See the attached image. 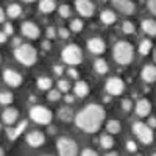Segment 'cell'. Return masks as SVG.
I'll list each match as a JSON object with an SVG mask.
<instances>
[{
    "label": "cell",
    "instance_id": "6da1fadb",
    "mask_svg": "<svg viewBox=\"0 0 156 156\" xmlns=\"http://www.w3.org/2000/svg\"><path fill=\"white\" fill-rule=\"evenodd\" d=\"M106 117V112L100 105H87L75 115V125L86 133H97L103 120Z\"/></svg>",
    "mask_w": 156,
    "mask_h": 156
},
{
    "label": "cell",
    "instance_id": "7a4b0ae2",
    "mask_svg": "<svg viewBox=\"0 0 156 156\" xmlns=\"http://www.w3.org/2000/svg\"><path fill=\"white\" fill-rule=\"evenodd\" d=\"M133 45L126 41H120L114 45V59L119 64H123V66L129 64L133 59Z\"/></svg>",
    "mask_w": 156,
    "mask_h": 156
},
{
    "label": "cell",
    "instance_id": "3957f363",
    "mask_svg": "<svg viewBox=\"0 0 156 156\" xmlns=\"http://www.w3.org/2000/svg\"><path fill=\"white\" fill-rule=\"evenodd\" d=\"M14 56L23 66H33L36 61V50L30 44H22L14 48Z\"/></svg>",
    "mask_w": 156,
    "mask_h": 156
},
{
    "label": "cell",
    "instance_id": "277c9868",
    "mask_svg": "<svg viewBox=\"0 0 156 156\" xmlns=\"http://www.w3.org/2000/svg\"><path fill=\"white\" fill-rule=\"evenodd\" d=\"M61 56H62V61L67 62V64H70V66H76V64H80L81 59H83V53H81L80 47L75 45V44L67 45L66 48L62 50Z\"/></svg>",
    "mask_w": 156,
    "mask_h": 156
},
{
    "label": "cell",
    "instance_id": "5b68a950",
    "mask_svg": "<svg viewBox=\"0 0 156 156\" xmlns=\"http://www.w3.org/2000/svg\"><path fill=\"white\" fill-rule=\"evenodd\" d=\"M58 153L59 156H76L78 154V145L76 142L69 137H59L58 139Z\"/></svg>",
    "mask_w": 156,
    "mask_h": 156
},
{
    "label": "cell",
    "instance_id": "8992f818",
    "mask_svg": "<svg viewBox=\"0 0 156 156\" xmlns=\"http://www.w3.org/2000/svg\"><path fill=\"white\" fill-rule=\"evenodd\" d=\"M133 133L137 136V139L142 142V144H151L153 142V131H151V128L145 123H142V122H136L133 125Z\"/></svg>",
    "mask_w": 156,
    "mask_h": 156
},
{
    "label": "cell",
    "instance_id": "52a82bcc",
    "mask_svg": "<svg viewBox=\"0 0 156 156\" xmlns=\"http://www.w3.org/2000/svg\"><path fill=\"white\" fill-rule=\"evenodd\" d=\"M30 117L36 122V123H41V125H47L51 120V112L45 108V106H33L30 109Z\"/></svg>",
    "mask_w": 156,
    "mask_h": 156
},
{
    "label": "cell",
    "instance_id": "ba28073f",
    "mask_svg": "<svg viewBox=\"0 0 156 156\" xmlns=\"http://www.w3.org/2000/svg\"><path fill=\"white\" fill-rule=\"evenodd\" d=\"M123 89H125L123 81L120 80V78H117V76H112V78H109V80L106 81V90H108V94H111V95H120L123 92Z\"/></svg>",
    "mask_w": 156,
    "mask_h": 156
},
{
    "label": "cell",
    "instance_id": "9c48e42d",
    "mask_svg": "<svg viewBox=\"0 0 156 156\" xmlns=\"http://www.w3.org/2000/svg\"><path fill=\"white\" fill-rule=\"evenodd\" d=\"M75 6H76V11L83 17H90L94 14V3L90 0H76Z\"/></svg>",
    "mask_w": 156,
    "mask_h": 156
},
{
    "label": "cell",
    "instance_id": "30bf717a",
    "mask_svg": "<svg viewBox=\"0 0 156 156\" xmlns=\"http://www.w3.org/2000/svg\"><path fill=\"white\" fill-rule=\"evenodd\" d=\"M112 5L119 9L123 14H133L134 9H136V5L131 2V0H112Z\"/></svg>",
    "mask_w": 156,
    "mask_h": 156
},
{
    "label": "cell",
    "instance_id": "8fae6325",
    "mask_svg": "<svg viewBox=\"0 0 156 156\" xmlns=\"http://www.w3.org/2000/svg\"><path fill=\"white\" fill-rule=\"evenodd\" d=\"M3 80L8 86H12V87H16L22 83V75L17 73L16 70H11V69H6L3 72Z\"/></svg>",
    "mask_w": 156,
    "mask_h": 156
},
{
    "label": "cell",
    "instance_id": "7c38bea8",
    "mask_svg": "<svg viewBox=\"0 0 156 156\" xmlns=\"http://www.w3.org/2000/svg\"><path fill=\"white\" fill-rule=\"evenodd\" d=\"M87 48L95 55H101L103 51L106 50V44H105V41H101L100 37H92L87 41Z\"/></svg>",
    "mask_w": 156,
    "mask_h": 156
},
{
    "label": "cell",
    "instance_id": "4fadbf2b",
    "mask_svg": "<svg viewBox=\"0 0 156 156\" xmlns=\"http://www.w3.org/2000/svg\"><path fill=\"white\" fill-rule=\"evenodd\" d=\"M20 30H22V33L25 36L30 37V39H37L39 37V28H37V25L33 23V22H23Z\"/></svg>",
    "mask_w": 156,
    "mask_h": 156
},
{
    "label": "cell",
    "instance_id": "5bb4252c",
    "mask_svg": "<svg viewBox=\"0 0 156 156\" xmlns=\"http://www.w3.org/2000/svg\"><path fill=\"white\" fill-rule=\"evenodd\" d=\"M134 109H136V114H137L139 117H147V115L150 114V111H151V105H150L148 100L142 98V100H139V101L136 103Z\"/></svg>",
    "mask_w": 156,
    "mask_h": 156
},
{
    "label": "cell",
    "instance_id": "9a60e30c",
    "mask_svg": "<svg viewBox=\"0 0 156 156\" xmlns=\"http://www.w3.org/2000/svg\"><path fill=\"white\" fill-rule=\"evenodd\" d=\"M44 140H45V137L41 131H31L27 134V142L31 147H41L44 144Z\"/></svg>",
    "mask_w": 156,
    "mask_h": 156
},
{
    "label": "cell",
    "instance_id": "2e32d148",
    "mask_svg": "<svg viewBox=\"0 0 156 156\" xmlns=\"http://www.w3.org/2000/svg\"><path fill=\"white\" fill-rule=\"evenodd\" d=\"M142 80L147 81V83H153L156 81V66H145L144 69H142Z\"/></svg>",
    "mask_w": 156,
    "mask_h": 156
},
{
    "label": "cell",
    "instance_id": "e0dca14e",
    "mask_svg": "<svg viewBox=\"0 0 156 156\" xmlns=\"http://www.w3.org/2000/svg\"><path fill=\"white\" fill-rule=\"evenodd\" d=\"M17 117H19V112H17V109H14V108H6V109L3 111V114H2L3 122L8 123V125L14 123V122L17 120Z\"/></svg>",
    "mask_w": 156,
    "mask_h": 156
},
{
    "label": "cell",
    "instance_id": "ac0fdd59",
    "mask_svg": "<svg viewBox=\"0 0 156 156\" xmlns=\"http://www.w3.org/2000/svg\"><path fill=\"white\" fill-rule=\"evenodd\" d=\"M142 30H144L147 34H150V36H154L156 34V20L145 19L144 22H142Z\"/></svg>",
    "mask_w": 156,
    "mask_h": 156
},
{
    "label": "cell",
    "instance_id": "d6986e66",
    "mask_svg": "<svg viewBox=\"0 0 156 156\" xmlns=\"http://www.w3.org/2000/svg\"><path fill=\"white\" fill-rule=\"evenodd\" d=\"M27 125H28V123H27V120H23V122H20V123H19V126H17V128H14V129H11V128H9V129H8V137H9L11 140L17 139V136L23 131L25 128H27Z\"/></svg>",
    "mask_w": 156,
    "mask_h": 156
},
{
    "label": "cell",
    "instance_id": "ffe728a7",
    "mask_svg": "<svg viewBox=\"0 0 156 156\" xmlns=\"http://www.w3.org/2000/svg\"><path fill=\"white\" fill-rule=\"evenodd\" d=\"M75 94H76L78 97L87 95V94H89V86H87V83H86V81H78V83H75Z\"/></svg>",
    "mask_w": 156,
    "mask_h": 156
},
{
    "label": "cell",
    "instance_id": "44dd1931",
    "mask_svg": "<svg viewBox=\"0 0 156 156\" xmlns=\"http://www.w3.org/2000/svg\"><path fill=\"white\" fill-rule=\"evenodd\" d=\"M55 8H56L55 0H41V2H39V9L42 12H51Z\"/></svg>",
    "mask_w": 156,
    "mask_h": 156
},
{
    "label": "cell",
    "instance_id": "7402d4cb",
    "mask_svg": "<svg viewBox=\"0 0 156 156\" xmlns=\"http://www.w3.org/2000/svg\"><path fill=\"white\" fill-rule=\"evenodd\" d=\"M20 12H22V8H20V5H17V3H11V5L8 6V9H6V14H8L11 19L19 17Z\"/></svg>",
    "mask_w": 156,
    "mask_h": 156
},
{
    "label": "cell",
    "instance_id": "603a6c76",
    "mask_svg": "<svg viewBox=\"0 0 156 156\" xmlns=\"http://www.w3.org/2000/svg\"><path fill=\"white\" fill-rule=\"evenodd\" d=\"M59 119L62 122H70L73 119V111L70 108H61L59 109Z\"/></svg>",
    "mask_w": 156,
    "mask_h": 156
},
{
    "label": "cell",
    "instance_id": "cb8c5ba5",
    "mask_svg": "<svg viewBox=\"0 0 156 156\" xmlns=\"http://www.w3.org/2000/svg\"><path fill=\"white\" fill-rule=\"evenodd\" d=\"M94 67H95L97 73H100V75H105L108 72V64H106L105 59H97L94 62Z\"/></svg>",
    "mask_w": 156,
    "mask_h": 156
},
{
    "label": "cell",
    "instance_id": "d4e9b609",
    "mask_svg": "<svg viewBox=\"0 0 156 156\" xmlns=\"http://www.w3.org/2000/svg\"><path fill=\"white\" fill-rule=\"evenodd\" d=\"M101 22L103 23H114L115 22V14L111 9H105L101 12Z\"/></svg>",
    "mask_w": 156,
    "mask_h": 156
},
{
    "label": "cell",
    "instance_id": "484cf974",
    "mask_svg": "<svg viewBox=\"0 0 156 156\" xmlns=\"http://www.w3.org/2000/svg\"><path fill=\"white\" fill-rule=\"evenodd\" d=\"M37 87L42 89V90H48L51 87V80L47 76H39L37 78Z\"/></svg>",
    "mask_w": 156,
    "mask_h": 156
},
{
    "label": "cell",
    "instance_id": "4316f807",
    "mask_svg": "<svg viewBox=\"0 0 156 156\" xmlns=\"http://www.w3.org/2000/svg\"><path fill=\"white\" fill-rule=\"evenodd\" d=\"M106 129L109 133H112V134H117L120 131V122L119 120H109L106 123Z\"/></svg>",
    "mask_w": 156,
    "mask_h": 156
},
{
    "label": "cell",
    "instance_id": "83f0119b",
    "mask_svg": "<svg viewBox=\"0 0 156 156\" xmlns=\"http://www.w3.org/2000/svg\"><path fill=\"white\" fill-rule=\"evenodd\" d=\"M100 144H101L103 148H112V145H114V139H112V136L105 134V136H101V137H100Z\"/></svg>",
    "mask_w": 156,
    "mask_h": 156
},
{
    "label": "cell",
    "instance_id": "f1b7e54d",
    "mask_svg": "<svg viewBox=\"0 0 156 156\" xmlns=\"http://www.w3.org/2000/svg\"><path fill=\"white\" fill-rule=\"evenodd\" d=\"M150 48H151V42L148 41V39L142 41V42H140V45H139V51H140V55H148V53H150Z\"/></svg>",
    "mask_w": 156,
    "mask_h": 156
},
{
    "label": "cell",
    "instance_id": "f546056e",
    "mask_svg": "<svg viewBox=\"0 0 156 156\" xmlns=\"http://www.w3.org/2000/svg\"><path fill=\"white\" fill-rule=\"evenodd\" d=\"M12 100H14V97L11 92H0V103L2 105H9Z\"/></svg>",
    "mask_w": 156,
    "mask_h": 156
},
{
    "label": "cell",
    "instance_id": "4dcf8cb0",
    "mask_svg": "<svg viewBox=\"0 0 156 156\" xmlns=\"http://www.w3.org/2000/svg\"><path fill=\"white\" fill-rule=\"evenodd\" d=\"M122 30H123V33H125V34H133V33L136 31L133 22H129V20H126V22H123V23H122Z\"/></svg>",
    "mask_w": 156,
    "mask_h": 156
},
{
    "label": "cell",
    "instance_id": "1f68e13d",
    "mask_svg": "<svg viewBox=\"0 0 156 156\" xmlns=\"http://www.w3.org/2000/svg\"><path fill=\"white\" fill-rule=\"evenodd\" d=\"M47 98L51 100V101L59 100V98H61V90H58V89H50L48 94H47Z\"/></svg>",
    "mask_w": 156,
    "mask_h": 156
},
{
    "label": "cell",
    "instance_id": "d6a6232c",
    "mask_svg": "<svg viewBox=\"0 0 156 156\" xmlns=\"http://www.w3.org/2000/svg\"><path fill=\"white\" fill-rule=\"evenodd\" d=\"M70 30L75 31V33L81 31V30H83V22H81V20H78V19L72 20V22H70Z\"/></svg>",
    "mask_w": 156,
    "mask_h": 156
},
{
    "label": "cell",
    "instance_id": "836d02e7",
    "mask_svg": "<svg viewBox=\"0 0 156 156\" xmlns=\"http://www.w3.org/2000/svg\"><path fill=\"white\" fill-rule=\"evenodd\" d=\"M69 87H70L69 81H66V80H59L58 81V90H61V92H67Z\"/></svg>",
    "mask_w": 156,
    "mask_h": 156
},
{
    "label": "cell",
    "instance_id": "e575fe53",
    "mask_svg": "<svg viewBox=\"0 0 156 156\" xmlns=\"http://www.w3.org/2000/svg\"><path fill=\"white\" fill-rule=\"evenodd\" d=\"M59 14H61V17H69V16H70V8H69V5H61V6H59Z\"/></svg>",
    "mask_w": 156,
    "mask_h": 156
},
{
    "label": "cell",
    "instance_id": "d590c367",
    "mask_svg": "<svg viewBox=\"0 0 156 156\" xmlns=\"http://www.w3.org/2000/svg\"><path fill=\"white\" fill-rule=\"evenodd\" d=\"M131 106H133V105H131V100L125 98V100L122 101V109H123V111H126V112H128L129 109H131Z\"/></svg>",
    "mask_w": 156,
    "mask_h": 156
},
{
    "label": "cell",
    "instance_id": "8d00e7d4",
    "mask_svg": "<svg viewBox=\"0 0 156 156\" xmlns=\"http://www.w3.org/2000/svg\"><path fill=\"white\" fill-rule=\"evenodd\" d=\"M126 148H128V151H131V153H134V151L137 150V145L134 144L133 140H128V142H126Z\"/></svg>",
    "mask_w": 156,
    "mask_h": 156
},
{
    "label": "cell",
    "instance_id": "74e56055",
    "mask_svg": "<svg viewBox=\"0 0 156 156\" xmlns=\"http://www.w3.org/2000/svg\"><path fill=\"white\" fill-rule=\"evenodd\" d=\"M81 156H98V154H97V151H94L92 148H84L83 153H81Z\"/></svg>",
    "mask_w": 156,
    "mask_h": 156
},
{
    "label": "cell",
    "instance_id": "f35d334b",
    "mask_svg": "<svg viewBox=\"0 0 156 156\" xmlns=\"http://www.w3.org/2000/svg\"><path fill=\"white\" fill-rule=\"evenodd\" d=\"M58 34H59L62 39H67V37H69V30H67V28H59Z\"/></svg>",
    "mask_w": 156,
    "mask_h": 156
},
{
    "label": "cell",
    "instance_id": "ab89813d",
    "mask_svg": "<svg viewBox=\"0 0 156 156\" xmlns=\"http://www.w3.org/2000/svg\"><path fill=\"white\" fill-rule=\"evenodd\" d=\"M148 9L153 14H156V0H148Z\"/></svg>",
    "mask_w": 156,
    "mask_h": 156
},
{
    "label": "cell",
    "instance_id": "60d3db41",
    "mask_svg": "<svg viewBox=\"0 0 156 156\" xmlns=\"http://www.w3.org/2000/svg\"><path fill=\"white\" fill-rule=\"evenodd\" d=\"M55 34H56V30H55L53 27H48V28H47V37H48V39L55 37Z\"/></svg>",
    "mask_w": 156,
    "mask_h": 156
},
{
    "label": "cell",
    "instance_id": "b9f144b4",
    "mask_svg": "<svg viewBox=\"0 0 156 156\" xmlns=\"http://www.w3.org/2000/svg\"><path fill=\"white\" fill-rule=\"evenodd\" d=\"M12 31H14L12 25L11 23H5V34H12Z\"/></svg>",
    "mask_w": 156,
    "mask_h": 156
},
{
    "label": "cell",
    "instance_id": "7bdbcfd3",
    "mask_svg": "<svg viewBox=\"0 0 156 156\" xmlns=\"http://www.w3.org/2000/svg\"><path fill=\"white\" fill-rule=\"evenodd\" d=\"M69 75H70L72 78H78V76H80V73H78V72H76V69H73V67H70V69H69Z\"/></svg>",
    "mask_w": 156,
    "mask_h": 156
},
{
    "label": "cell",
    "instance_id": "ee69618b",
    "mask_svg": "<svg viewBox=\"0 0 156 156\" xmlns=\"http://www.w3.org/2000/svg\"><path fill=\"white\" fill-rule=\"evenodd\" d=\"M148 125H150V128H156V117H150Z\"/></svg>",
    "mask_w": 156,
    "mask_h": 156
},
{
    "label": "cell",
    "instance_id": "f6af8a7d",
    "mask_svg": "<svg viewBox=\"0 0 156 156\" xmlns=\"http://www.w3.org/2000/svg\"><path fill=\"white\" fill-rule=\"evenodd\" d=\"M53 70H55V73H56V75H61V73H62V66H55V67H53Z\"/></svg>",
    "mask_w": 156,
    "mask_h": 156
},
{
    "label": "cell",
    "instance_id": "bcb514c9",
    "mask_svg": "<svg viewBox=\"0 0 156 156\" xmlns=\"http://www.w3.org/2000/svg\"><path fill=\"white\" fill-rule=\"evenodd\" d=\"M5 16H6V14H5V11H3L2 8H0V23H2V22L5 20Z\"/></svg>",
    "mask_w": 156,
    "mask_h": 156
},
{
    "label": "cell",
    "instance_id": "7dc6e473",
    "mask_svg": "<svg viewBox=\"0 0 156 156\" xmlns=\"http://www.w3.org/2000/svg\"><path fill=\"white\" fill-rule=\"evenodd\" d=\"M12 44H14V47H19V45H22V44H20V39H19V37H14V41H12Z\"/></svg>",
    "mask_w": 156,
    "mask_h": 156
},
{
    "label": "cell",
    "instance_id": "c3c4849f",
    "mask_svg": "<svg viewBox=\"0 0 156 156\" xmlns=\"http://www.w3.org/2000/svg\"><path fill=\"white\" fill-rule=\"evenodd\" d=\"M42 48H44V50H50V41H45V42L42 44Z\"/></svg>",
    "mask_w": 156,
    "mask_h": 156
},
{
    "label": "cell",
    "instance_id": "681fc988",
    "mask_svg": "<svg viewBox=\"0 0 156 156\" xmlns=\"http://www.w3.org/2000/svg\"><path fill=\"white\" fill-rule=\"evenodd\" d=\"M6 41V34L5 33H0V42H5Z\"/></svg>",
    "mask_w": 156,
    "mask_h": 156
},
{
    "label": "cell",
    "instance_id": "f907efd6",
    "mask_svg": "<svg viewBox=\"0 0 156 156\" xmlns=\"http://www.w3.org/2000/svg\"><path fill=\"white\" fill-rule=\"evenodd\" d=\"M64 100H66L67 103H72V101H73V97H72V95H66V98H64Z\"/></svg>",
    "mask_w": 156,
    "mask_h": 156
},
{
    "label": "cell",
    "instance_id": "816d5d0a",
    "mask_svg": "<svg viewBox=\"0 0 156 156\" xmlns=\"http://www.w3.org/2000/svg\"><path fill=\"white\" fill-rule=\"evenodd\" d=\"M105 156H117V153H115V151H111V153H108V154H105Z\"/></svg>",
    "mask_w": 156,
    "mask_h": 156
},
{
    "label": "cell",
    "instance_id": "f5cc1de1",
    "mask_svg": "<svg viewBox=\"0 0 156 156\" xmlns=\"http://www.w3.org/2000/svg\"><path fill=\"white\" fill-rule=\"evenodd\" d=\"M153 61H154V62H156V50H154V51H153Z\"/></svg>",
    "mask_w": 156,
    "mask_h": 156
},
{
    "label": "cell",
    "instance_id": "db71d44e",
    "mask_svg": "<svg viewBox=\"0 0 156 156\" xmlns=\"http://www.w3.org/2000/svg\"><path fill=\"white\" fill-rule=\"evenodd\" d=\"M0 156H5V151H3V148H0Z\"/></svg>",
    "mask_w": 156,
    "mask_h": 156
},
{
    "label": "cell",
    "instance_id": "11a10c76",
    "mask_svg": "<svg viewBox=\"0 0 156 156\" xmlns=\"http://www.w3.org/2000/svg\"><path fill=\"white\" fill-rule=\"evenodd\" d=\"M23 2H27V3H31V2H34V0H23Z\"/></svg>",
    "mask_w": 156,
    "mask_h": 156
},
{
    "label": "cell",
    "instance_id": "9f6ffc18",
    "mask_svg": "<svg viewBox=\"0 0 156 156\" xmlns=\"http://www.w3.org/2000/svg\"><path fill=\"white\" fill-rule=\"evenodd\" d=\"M101 2H108V0H101Z\"/></svg>",
    "mask_w": 156,
    "mask_h": 156
},
{
    "label": "cell",
    "instance_id": "6f0895ef",
    "mask_svg": "<svg viewBox=\"0 0 156 156\" xmlns=\"http://www.w3.org/2000/svg\"><path fill=\"white\" fill-rule=\"evenodd\" d=\"M136 156H142V154H136Z\"/></svg>",
    "mask_w": 156,
    "mask_h": 156
},
{
    "label": "cell",
    "instance_id": "680465c9",
    "mask_svg": "<svg viewBox=\"0 0 156 156\" xmlns=\"http://www.w3.org/2000/svg\"><path fill=\"white\" fill-rule=\"evenodd\" d=\"M0 129H2V125H0Z\"/></svg>",
    "mask_w": 156,
    "mask_h": 156
},
{
    "label": "cell",
    "instance_id": "91938a15",
    "mask_svg": "<svg viewBox=\"0 0 156 156\" xmlns=\"http://www.w3.org/2000/svg\"><path fill=\"white\" fill-rule=\"evenodd\" d=\"M153 156H156V153H154V154H153Z\"/></svg>",
    "mask_w": 156,
    "mask_h": 156
}]
</instances>
